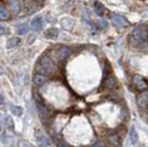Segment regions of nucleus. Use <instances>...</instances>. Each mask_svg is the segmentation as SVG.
<instances>
[{"label":"nucleus","mask_w":148,"mask_h":147,"mask_svg":"<svg viewBox=\"0 0 148 147\" xmlns=\"http://www.w3.org/2000/svg\"><path fill=\"white\" fill-rule=\"evenodd\" d=\"M44 36L48 39H56L58 36H59V31L56 28H50V29H48L44 32Z\"/></svg>","instance_id":"9d476101"},{"label":"nucleus","mask_w":148,"mask_h":147,"mask_svg":"<svg viewBox=\"0 0 148 147\" xmlns=\"http://www.w3.org/2000/svg\"><path fill=\"white\" fill-rule=\"evenodd\" d=\"M20 44V39L17 37L10 38L8 41H7V49H12L14 47H17Z\"/></svg>","instance_id":"ddd939ff"},{"label":"nucleus","mask_w":148,"mask_h":147,"mask_svg":"<svg viewBox=\"0 0 148 147\" xmlns=\"http://www.w3.org/2000/svg\"><path fill=\"white\" fill-rule=\"evenodd\" d=\"M105 85L106 87H108V89H115V86L117 85V80H116V78L115 76H108L106 81H105Z\"/></svg>","instance_id":"9b49d317"},{"label":"nucleus","mask_w":148,"mask_h":147,"mask_svg":"<svg viewBox=\"0 0 148 147\" xmlns=\"http://www.w3.org/2000/svg\"><path fill=\"white\" fill-rule=\"evenodd\" d=\"M134 83H135L136 87L140 91H145L147 89V83L140 75H135L134 76Z\"/></svg>","instance_id":"20e7f679"},{"label":"nucleus","mask_w":148,"mask_h":147,"mask_svg":"<svg viewBox=\"0 0 148 147\" xmlns=\"http://www.w3.org/2000/svg\"><path fill=\"white\" fill-rule=\"evenodd\" d=\"M137 105L140 109H146L148 106V92H143L137 96Z\"/></svg>","instance_id":"7ed1b4c3"},{"label":"nucleus","mask_w":148,"mask_h":147,"mask_svg":"<svg viewBox=\"0 0 148 147\" xmlns=\"http://www.w3.org/2000/svg\"><path fill=\"white\" fill-rule=\"evenodd\" d=\"M11 112H12L14 115H17V116H20L21 114H22V109L21 107H19V106H14V105H11Z\"/></svg>","instance_id":"6ab92c4d"},{"label":"nucleus","mask_w":148,"mask_h":147,"mask_svg":"<svg viewBox=\"0 0 148 147\" xmlns=\"http://www.w3.org/2000/svg\"><path fill=\"white\" fill-rule=\"evenodd\" d=\"M56 65L49 56L44 55L39 60V63H38V73L39 74H42L44 76L49 78L56 72Z\"/></svg>","instance_id":"f257e3e1"},{"label":"nucleus","mask_w":148,"mask_h":147,"mask_svg":"<svg viewBox=\"0 0 148 147\" xmlns=\"http://www.w3.org/2000/svg\"><path fill=\"white\" fill-rule=\"evenodd\" d=\"M8 32H9V29H7L6 27H3V25H0V36H3Z\"/></svg>","instance_id":"4be33fe9"},{"label":"nucleus","mask_w":148,"mask_h":147,"mask_svg":"<svg viewBox=\"0 0 148 147\" xmlns=\"http://www.w3.org/2000/svg\"><path fill=\"white\" fill-rule=\"evenodd\" d=\"M70 53H71V50L68 47H62V48H60V49L58 50V52H56L59 61H64L69 55H70Z\"/></svg>","instance_id":"39448f33"},{"label":"nucleus","mask_w":148,"mask_h":147,"mask_svg":"<svg viewBox=\"0 0 148 147\" xmlns=\"http://www.w3.org/2000/svg\"><path fill=\"white\" fill-rule=\"evenodd\" d=\"M92 147H104V145H103V143L102 142H95L94 144L92 145Z\"/></svg>","instance_id":"b1692460"},{"label":"nucleus","mask_w":148,"mask_h":147,"mask_svg":"<svg viewBox=\"0 0 148 147\" xmlns=\"http://www.w3.org/2000/svg\"><path fill=\"white\" fill-rule=\"evenodd\" d=\"M18 147H33L32 144L28 141H19L18 142Z\"/></svg>","instance_id":"412c9836"},{"label":"nucleus","mask_w":148,"mask_h":147,"mask_svg":"<svg viewBox=\"0 0 148 147\" xmlns=\"http://www.w3.org/2000/svg\"><path fill=\"white\" fill-rule=\"evenodd\" d=\"M10 18V14H9V11L5 9V8H1L0 9V20L1 21H6Z\"/></svg>","instance_id":"dca6fc26"},{"label":"nucleus","mask_w":148,"mask_h":147,"mask_svg":"<svg viewBox=\"0 0 148 147\" xmlns=\"http://www.w3.org/2000/svg\"><path fill=\"white\" fill-rule=\"evenodd\" d=\"M9 6L12 9V12L16 14L20 12V10H21V3L19 1H9Z\"/></svg>","instance_id":"2eb2a0df"},{"label":"nucleus","mask_w":148,"mask_h":147,"mask_svg":"<svg viewBox=\"0 0 148 147\" xmlns=\"http://www.w3.org/2000/svg\"><path fill=\"white\" fill-rule=\"evenodd\" d=\"M58 146H59V147H71L69 144H66L65 142H63V141L59 142V143H58Z\"/></svg>","instance_id":"5701e85b"},{"label":"nucleus","mask_w":148,"mask_h":147,"mask_svg":"<svg viewBox=\"0 0 148 147\" xmlns=\"http://www.w3.org/2000/svg\"><path fill=\"white\" fill-rule=\"evenodd\" d=\"M148 32L145 27H137L130 33V44L133 45H140L144 44L147 40Z\"/></svg>","instance_id":"f03ea898"},{"label":"nucleus","mask_w":148,"mask_h":147,"mask_svg":"<svg viewBox=\"0 0 148 147\" xmlns=\"http://www.w3.org/2000/svg\"><path fill=\"white\" fill-rule=\"evenodd\" d=\"M0 133H1V124H0Z\"/></svg>","instance_id":"bb28decb"},{"label":"nucleus","mask_w":148,"mask_h":147,"mask_svg":"<svg viewBox=\"0 0 148 147\" xmlns=\"http://www.w3.org/2000/svg\"><path fill=\"white\" fill-rule=\"evenodd\" d=\"M113 22H114V25H117V27H124V25H128L127 20L124 18V17H119V16L114 17V18H113Z\"/></svg>","instance_id":"f8f14e48"},{"label":"nucleus","mask_w":148,"mask_h":147,"mask_svg":"<svg viewBox=\"0 0 148 147\" xmlns=\"http://www.w3.org/2000/svg\"><path fill=\"white\" fill-rule=\"evenodd\" d=\"M5 122H6V125L7 127H9L10 129H13V122H12V118L9 116H6V118H5Z\"/></svg>","instance_id":"aec40b11"},{"label":"nucleus","mask_w":148,"mask_h":147,"mask_svg":"<svg viewBox=\"0 0 148 147\" xmlns=\"http://www.w3.org/2000/svg\"><path fill=\"white\" fill-rule=\"evenodd\" d=\"M61 25H62V28H63L64 30L71 31L72 29H73V25H74L73 19H71V18L62 19V20H61Z\"/></svg>","instance_id":"423d86ee"},{"label":"nucleus","mask_w":148,"mask_h":147,"mask_svg":"<svg viewBox=\"0 0 148 147\" xmlns=\"http://www.w3.org/2000/svg\"><path fill=\"white\" fill-rule=\"evenodd\" d=\"M99 23H101L102 27H107V22H105V21H102V20H101V21H99Z\"/></svg>","instance_id":"393cba45"},{"label":"nucleus","mask_w":148,"mask_h":147,"mask_svg":"<svg viewBox=\"0 0 148 147\" xmlns=\"http://www.w3.org/2000/svg\"><path fill=\"white\" fill-rule=\"evenodd\" d=\"M47 80H48L47 76H44L42 74L36 73L34 76H33V84L37 86H40V85H42V84H44V82Z\"/></svg>","instance_id":"0eeeda50"},{"label":"nucleus","mask_w":148,"mask_h":147,"mask_svg":"<svg viewBox=\"0 0 148 147\" xmlns=\"http://www.w3.org/2000/svg\"><path fill=\"white\" fill-rule=\"evenodd\" d=\"M130 141L133 144H136L138 142V136H137V133H136L135 128H132L130 132Z\"/></svg>","instance_id":"f3484780"},{"label":"nucleus","mask_w":148,"mask_h":147,"mask_svg":"<svg viewBox=\"0 0 148 147\" xmlns=\"http://www.w3.org/2000/svg\"><path fill=\"white\" fill-rule=\"evenodd\" d=\"M38 141H39V145L40 146H48L50 144L49 139L44 136H41V137H38Z\"/></svg>","instance_id":"a211bd4d"},{"label":"nucleus","mask_w":148,"mask_h":147,"mask_svg":"<svg viewBox=\"0 0 148 147\" xmlns=\"http://www.w3.org/2000/svg\"><path fill=\"white\" fill-rule=\"evenodd\" d=\"M30 28L33 31H36V32L42 30V20H41V18H36V19H34V20L31 22Z\"/></svg>","instance_id":"1a4fd4ad"},{"label":"nucleus","mask_w":148,"mask_h":147,"mask_svg":"<svg viewBox=\"0 0 148 147\" xmlns=\"http://www.w3.org/2000/svg\"><path fill=\"white\" fill-rule=\"evenodd\" d=\"M30 30V25H28L27 22H23V23H21V25H19L18 28H17V32H18L19 34H27L28 33V31Z\"/></svg>","instance_id":"4468645a"},{"label":"nucleus","mask_w":148,"mask_h":147,"mask_svg":"<svg viewBox=\"0 0 148 147\" xmlns=\"http://www.w3.org/2000/svg\"><path fill=\"white\" fill-rule=\"evenodd\" d=\"M108 141L111 143L112 145H114V146H121V144H122V139H121V137H119V135L118 134H111L108 136Z\"/></svg>","instance_id":"6e6552de"},{"label":"nucleus","mask_w":148,"mask_h":147,"mask_svg":"<svg viewBox=\"0 0 148 147\" xmlns=\"http://www.w3.org/2000/svg\"><path fill=\"white\" fill-rule=\"evenodd\" d=\"M3 102H5V98H3V96L0 94V104H2Z\"/></svg>","instance_id":"a878e982"}]
</instances>
